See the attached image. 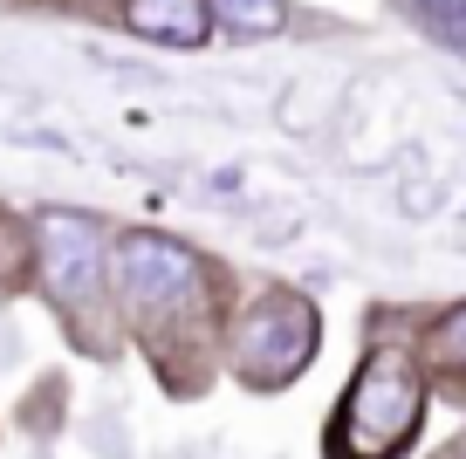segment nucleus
<instances>
[{
  "label": "nucleus",
  "instance_id": "nucleus-1",
  "mask_svg": "<svg viewBox=\"0 0 466 459\" xmlns=\"http://www.w3.org/2000/svg\"><path fill=\"white\" fill-rule=\"evenodd\" d=\"M110 295H116V330L151 357L165 391L192 398L213 384L219 336H227V268L178 233L158 227H124L110 240Z\"/></svg>",
  "mask_w": 466,
  "mask_h": 459
},
{
  "label": "nucleus",
  "instance_id": "nucleus-2",
  "mask_svg": "<svg viewBox=\"0 0 466 459\" xmlns=\"http://www.w3.org/2000/svg\"><path fill=\"white\" fill-rule=\"evenodd\" d=\"M419 316L378 309L364 330V357L350 371L329 425H322V459H411L432 418V377L411 343Z\"/></svg>",
  "mask_w": 466,
  "mask_h": 459
},
{
  "label": "nucleus",
  "instance_id": "nucleus-3",
  "mask_svg": "<svg viewBox=\"0 0 466 459\" xmlns=\"http://www.w3.org/2000/svg\"><path fill=\"white\" fill-rule=\"evenodd\" d=\"M110 240L116 233L96 213H76V206L35 213V295L56 309L69 343L89 357H116V343H124L110 295Z\"/></svg>",
  "mask_w": 466,
  "mask_h": 459
},
{
  "label": "nucleus",
  "instance_id": "nucleus-4",
  "mask_svg": "<svg viewBox=\"0 0 466 459\" xmlns=\"http://www.w3.org/2000/svg\"><path fill=\"white\" fill-rule=\"evenodd\" d=\"M322 357V309L316 295L289 281H261L254 295L233 301L227 336H219V363L227 377H240L248 391H289L309 377V363Z\"/></svg>",
  "mask_w": 466,
  "mask_h": 459
},
{
  "label": "nucleus",
  "instance_id": "nucleus-5",
  "mask_svg": "<svg viewBox=\"0 0 466 459\" xmlns=\"http://www.w3.org/2000/svg\"><path fill=\"white\" fill-rule=\"evenodd\" d=\"M411 343H419V363H425V377H432V398H446V404L466 412V295L439 301V309H419Z\"/></svg>",
  "mask_w": 466,
  "mask_h": 459
},
{
  "label": "nucleus",
  "instance_id": "nucleus-6",
  "mask_svg": "<svg viewBox=\"0 0 466 459\" xmlns=\"http://www.w3.org/2000/svg\"><path fill=\"white\" fill-rule=\"evenodd\" d=\"M206 0H124V28L165 48H199L206 42Z\"/></svg>",
  "mask_w": 466,
  "mask_h": 459
},
{
  "label": "nucleus",
  "instance_id": "nucleus-7",
  "mask_svg": "<svg viewBox=\"0 0 466 459\" xmlns=\"http://www.w3.org/2000/svg\"><path fill=\"white\" fill-rule=\"evenodd\" d=\"M35 288V213L0 206V295H28Z\"/></svg>",
  "mask_w": 466,
  "mask_h": 459
},
{
  "label": "nucleus",
  "instance_id": "nucleus-8",
  "mask_svg": "<svg viewBox=\"0 0 466 459\" xmlns=\"http://www.w3.org/2000/svg\"><path fill=\"white\" fill-rule=\"evenodd\" d=\"M391 15H405L432 48L466 62V0H391Z\"/></svg>",
  "mask_w": 466,
  "mask_h": 459
},
{
  "label": "nucleus",
  "instance_id": "nucleus-9",
  "mask_svg": "<svg viewBox=\"0 0 466 459\" xmlns=\"http://www.w3.org/2000/svg\"><path fill=\"white\" fill-rule=\"evenodd\" d=\"M206 15H219L233 35H275L281 21H289V0H206Z\"/></svg>",
  "mask_w": 466,
  "mask_h": 459
},
{
  "label": "nucleus",
  "instance_id": "nucleus-10",
  "mask_svg": "<svg viewBox=\"0 0 466 459\" xmlns=\"http://www.w3.org/2000/svg\"><path fill=\"white\" fill-rule=\"evenodd\" d=\"M432 459H466V432H452V439H446V445H439V453H432Z\"/></svg>",
  "mask_w": 466,
  "mask_h": 459
},
{
  "label": "nucleus",
  "instance_id": "nucleus-11",
  "mask_svg": "<svg viewBox=\"0 0 466 459\" xmlns=\"http://www.w3.org/2000/svg\"><path fill=\"white\" fill-rule=\"evenodd\" d=\"M76 7H103V0H76Z\"/></svg>",
  "mask_w": 466,
  "mask_h": 459
}]
</instances>
